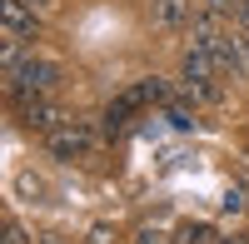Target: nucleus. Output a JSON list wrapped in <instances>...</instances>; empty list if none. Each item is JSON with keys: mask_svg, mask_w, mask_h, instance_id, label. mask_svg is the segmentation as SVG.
<instances>
[{"mask_svg": "<svg viewBox=\"0 0 249 244\" xmlns=\"http://www.w3.org/2000/svg\"><path fill=\"white\" fill-rule=\"evenodd\" d=\"M135 244H170V239H164V234H155V229H144V234H140Z\"/></svg>", "mask_w": 249, "mask_h": 244, "instance_id": "nucleus-9", "label": "nucleus"}, {"mask_svg": "<svg viewBox=\"0 0 249 244\" xmlns=\"http://www.w3.org/2000/svg\"><path fill=\"white\" fill-rule=\"evenodd\" d=\"M5 244H35L25 229H20V219H15V214H5Z\"/></svg>", "mask_w": 249, "mask_h": 244, "instance_id": "nucleus-6", "label": "nucleus"}, {"mask_svg": "<svg viewBox=\"0 0 249 244\" xmlns=\"http://www.w3.org/2000/svg\"><path fill=\"white\" fill-rule=\"evenodd\" d=\"M10 115H15V125L20 130H30V135H55L60 125H65V105H60L55 95H35V100H15L10 105Z\"/></svg>", "mask_w": 249, "mask_h": 244, "instance_id": "nucleus-2", "label": "nucleus"}, {"mask_svg": "<svg viewBox=\"0 0 249 244\" xmlns=\"http://www.w3.org/2000/svg\"><path fill=\"white\" fill-rule=\"evenodd\" d=\"M195 0H150V20H155V30H184L195 20Z\"/></svg>", "mask_w": 249, "mask_h": 244, "instance_id": "nucleus-5", "label": "nucleus"}, {"mask_svg": "<svg viewBox=\"0 0 249 244\" xmlns=\"http://www.w3.org/2000/svg\"><path fill=\"white\" fill-rule=\"evenodd\" d=\"M239 0H199V10H210V15H234Z\"/></svg>", "mask_w": 249, "mask_h": 244, "instance_id": "nucleus-7", "label": "nucleus"}, {"mask_svg": "<svg viewBox=\"0 0 249 244\" xmlns=\"http://www.w3.org/2000/svg\"><path fill=\"white\" fill-rule=\"evenodd\" d=\"M35 244H65V239H35Z\"/></svg>", "mask_w": 249, "mask_h": 244, "instance_id": "nucleus-11", "label": "nucleus"}, {"mask_svg": "<svg viewBox=\"0 0 249 244\" xmlns=\"http://www.w3.org/2000/svg\"><path fill=\"white\" fill-rule=\"evenodd\" d=\"M5 80V100L15 105V100H35V95H55L60 90V80H65V70L55 65V60H45V55H25L20 65L10 70V75H0Z\"/></svg>", "mask_w": 249, "mask_h": 244, "instance_id": "nucleus-1", "label": "nucleus"}, {"mask_svg": "<svg viewBox=\"0 0 249 244\" xmlns=\"http://www.w3.org/2000/svg\"><path fill=\"white\" fill-rule=\"evenodd\" d=\"M0 25H5V40H35L40 35V10L30 0H0Z\"/></svg>", "mask_w": 249, "mask_h": 244, "instance_id": "nucleus-4", "label": "nucleus"}, {"mask_svg": "<svg viewBox=\"0 0 249 244\" xmlns=\"http://www.w3.org/2000/svg\"><path fill=\"white\" fill-rule=\"evenodd\" d=\"M45 145H50V155H60V159H85V155L95 150V125H90V120H80V115H70L55 135H45Z\"/></svg>", "mask_w": 249, "mask_h": 244, "instance_id": "nucleus-3", "label": "nucleus"}, {"mask_svg": "<svg viewBox=\"0 0 249 244\" xmlns=\"http://www.w3.org/2000/svg\"><path fill=\"white\" fill-rule=\"evenodd\" d=\"M30 5H35V10H50V5H55V0H30Z\"/></svg>", "mask_w": 249, "mask_h": 244, "instance_id": "nucleus-10", "label": "nucleus"}, {"mask_svg": "<svg viewBox=\"0 0 249 244\" xmlns=\"http://www.w3.org/2000/svg\"><path fill=\"white\" fill-rule=\"evenodd\" d=\"M234 25L249 30V0H239V5H234Z\"/></svg>", "mask_w": 249, "mask_h": 244, "instance_id": "nucleus-8", "label": "nucleus"}]
</instances>
